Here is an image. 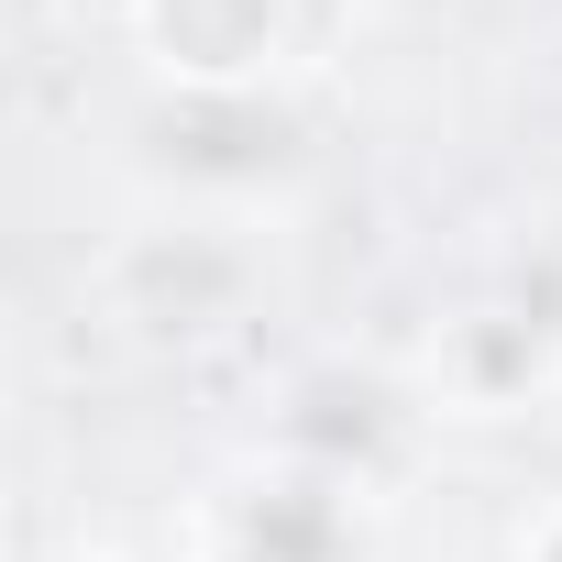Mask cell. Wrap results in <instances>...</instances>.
<instances>
[{
	"label": "cell",
	"mask_w": 562,
	"mask_h": 562,
	"mask_svg": "<svg viewBox=\"0 0 562 562\" xmlns=\"http://www.w3.org/2000/svg\"><path fill=\"white\" fill-rule=\"evenodd\" d=\"M254 265L221 232H133L111 254V321H133L144 342H199L221 321H243Z\"/></svg>",
	"instance_id": "cell-1"
},
{
	"label": "cell",
	"mask_w": 562,
	"mask_h": 562,
	"mask_svg": "<svg viewBox=\"0 0 562 562\" xmlns=\"http://www.w3.org/2000/svg\"><path fill=\"white\" fill-rule=\"evenodd\" d=\"M133 34L177 100H254L288 56V0H133Z\"/></svg>",
	"instance_id": "cell-2"
},
{
	"label": "cell",
	"mask_w": 562,
	"mask_h": 562,
	"mask_svg": "<svg viewBox=\"0 0 562 562\" xmlns=\"http://www.w3.org/2000/svg\"><path fill=\"white\" fill-rule=\"evenodd\" d=\"M452 375H463L474 397H518V386L540 375V342H529V321H463V342H452Z\"/></svg>",
	"instance_id": "cell-3"
},
{
	"label": "cell",
	"mask_w": 562,
	"mask_h": 562,
	"mask_svg": "<svg viewBox=\"0 0 562 562\" xmlns=\"http://www.w3.org/2000/svg\"><path fill=\"white\" fill-rule=\"evenodd\" d=\"M529 562H562V507H551V518L529 529Z\"/></svg>",
	"instance_id": "cell-4"
}]
</instances>
